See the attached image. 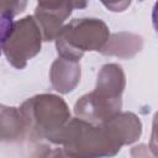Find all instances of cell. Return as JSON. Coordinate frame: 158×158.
I'll return each mask as SVG.
<instances>
[{
    "label": "cell",
    "instance_id": "obj_6",
    "mask_svg": "<svg viewBox=\"0 0 158 158\" xmlns=\"http://www.w3.org/2000/svg\"><path fill=\"white\" fill-rule=\"evenodd\" d=\"M121 107V98H111L98 93L83 96L75 105V112L83 118L107 121L118 114Z\"/></svg>",
    "mask_w": 158,
    "mask_h": 158
},
{
    "label": "cell",
    "instance_id": "obj_2",
    "mask_svg": "<svg viewBox=\"0 0 158 158\" xmlns=\"http://www.w3.org/2000/svg\"><path fill=\"white\" fill-rule=\"evenodd\" d=\"M109 40L107 26L98 19H75L57 37L59 56L70 62H78L85 51H99Z\"/></svg>",
    "mask_w": 158,
    "mask_h": 158
},
{
    "label": "cell",
    "instance_id": "obj_5",
    "mask_svg": "<svg viewBox=\"0 0 158 158\" xmlns=\"http://www.w3.org/2000/svg\"><path fill=\"white\" fill-rule=\"evenodd\" d=\"M77 6H86L85 2H38L36 7V22L41 26L44 41H51L62 31V25ZM38 26V27H40Z\"/></svg>",
    "mask_w": 158,
    "mask_h": 158
},
{
    "label": "cell",
    "instance_id": "obj_10",
    "mask_svg": "<svg viewBox=\"0 0 158 158\" xmlns=\"http://www.w3.org/2000/svg\"><path fill=\"white\" fill-rule=\"evenodd\" d=\"M46 158H70L63 149H54L52 152H49V154L46 157Z\"/></svg>",
    "mask_w": 158,
    "mask_h": 158
},
{
    "label": "cell",
    "instance_id": "obj_4",
    "mask_svg": "<svg viewBox=\"0 0 158 158\" xmlns=\"http://www.w3.org/2000/svg\"><path fill=\"white\" fill-rule=\"evenodd\" d=\"M2 48L12 65L23 68L41 49V31L35 17L26 16L12 23Z\"/></svg>",
    "mask_w": 158,
    "mask_h": 158
},
{
    "label": "cell",
    "instance_id": "obj_9",
    "mask_svg": "<svg viewBox=\"0 0 158 158\" xmlns=\"http://www.w3.org/2000/svg\"><path fill=\"white\" fill-rule=\"evenodd\" d=\"M23 128L25 123L20 111L0 105V139H14L21 135Z\"/></svg>",
    "mask_w": 158,
    "mask_h": 158
},
{
    "label": "cell",
    "instance_id": "obj_3",
    "mask_svg": "<svg viewBox=\"0 0 158 158\" xmlns=\"http://www.w3.org/2000/svg\"><path fill=\"white\" fill-rule=\"evenodd\" d=\"M20 114L25 127L30 126L46 138L57 133L70 116L65 102L56 95H38L27 100Z\"/></svg>",
    "mask_w": 158,
    "mask_h": 158
},
{
    "label": "cell",
    "instance_id": "obj_7",
    "mask_svg": "<svg viewBox=\"0 0 158 158\" xmlns=\"http://www.w3.org/2000/svg\"><path fill=\"white\" fill-rule=\"evenodd\" d=\"M80 78V67L77 62L65 60L63 58L56 60L51 70V80L56 90L68 93L74 89Z\"/></svg>",
    "mask_w": 158,
    "mask_h": 158
},
{
    "label": "cell",
    "instance_id": "obj_8",
    "mask_svg": "<svg viewBox=\"0 0 158 158\" xmlns=\"http://www.w3.org/2000/svg\"><path fill=\"white\" fill-rule=\"evenodd\" d=\"M123 86L125 75L120 65L106 64L101 68V72L98 77V93L111 98H121Z\"/></svg>",
    "mask_w": 158,
    "mask_h": 158
},
{
    "label": "cell",
    "instance_id": "obj_1",
    "mask_svg": "<svg viewBox=\"0 0 158 158\" xmlns=\"http://www.w3.org/2000/svg\"><path fill=\"white\" fill-rule=\"evenodd\" d=\"M48 139L63 144V151L70 158L111 157L122 146L107 121L93 126L83 118L72 120Z\"/></svg>",
    "mask_w": 158,
    "mask_h": 158
}]
</instances>
